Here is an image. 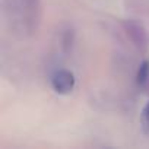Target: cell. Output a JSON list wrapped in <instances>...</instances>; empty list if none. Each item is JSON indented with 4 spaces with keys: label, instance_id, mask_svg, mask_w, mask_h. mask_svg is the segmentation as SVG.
I'll return each mask as SVG.
<instances>
[{
    "label": "cell",
    "instance_id": "6da1fadb",
    "mask_svg": "<svg viewBox=\"0 0 149 149\" xmlns=\"http://www.w3.org/2000/svg\"><path fill=\"white\" fill-rule=\"evenodd\" d=\"M3 15L15 37H32L41 24V0H3Z\"/></svg>",
    "mask_w": 149,
    "mask_h": 149
},
{
    "label": "cell",
    "instance_id": "277c9868",
    "mask_svg": "<svg viewBox=\"0 0 149 149\" xmlns=\"http://www.w3.org/2000/svg\"><path fill=\"white\" fill-rule=\"evenodd\" d=\"M140 126L142 130L146 136H149V101L146 102V105L143 107L142 113H140Z\"/></svg>",
    "mask_w": 149,
    "mask_h": 149
},
{
    "label": "cell",
    "instance_id": "7a4b0ae2",
    "mask_svg": "<svg viewBox=\"0 0 149 149\" xmlns=\"http://www.w3.org/2000/svg\"><path fill=\"white\" fill-rule=\"evenodd\" d=\"M50 84H51V88H53V91L56 94H58V95H69L74 89L76 79H74V74L70 70L57 69L51 74Z\"/></svg>",
    "mask_w": 149,
    "mask_h": 149
},
{
    "label": "cell",
    "instance_id": "3957f363",
    "mask_svg": "<svg viewBox=\"0 0 149 149\" xmlns=\"http://www.w3.org/2000/svg\"><path fill=\"white\" fill-rule=\"evenodd\" d=\"M149 79V61L145 60L140 63L139 69H137V73H136V82L139 86H143Z\"/></svg>",
    "mask_w": 149,
    "mask_h": 149
}]
</instances>
